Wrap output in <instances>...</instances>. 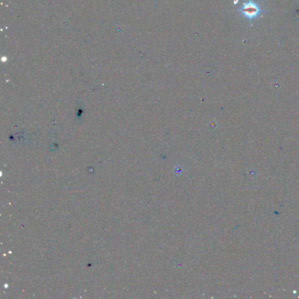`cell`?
Instances as JSON below:
<instances>
[{
  "label": "cell",
  "mask_w": 299,
  "mask_h": 299,
  "mask_svg": "<svg viewBox=\"0 0 299 299\" xmlns=\"http://www.w3.org/2000/svg\"><path fill=\"white\" fill-rule=\"evenodd\" d=\"M238 12L252 23L254 20L262 14L264 10L254 0H248L238 9Z\"/></svg>",
  "instance_id": "6da1fadb"
}]
</instances>
